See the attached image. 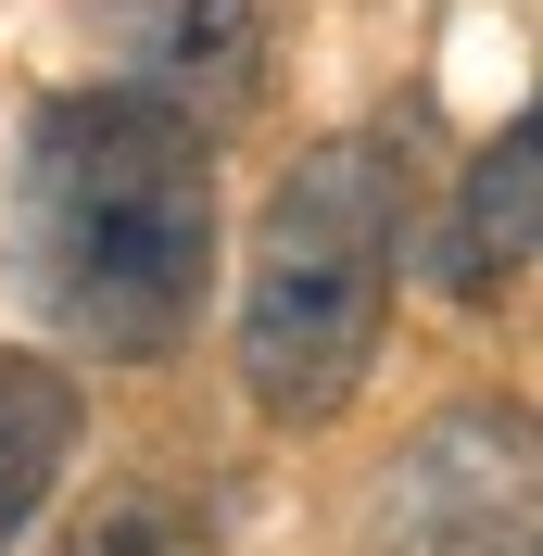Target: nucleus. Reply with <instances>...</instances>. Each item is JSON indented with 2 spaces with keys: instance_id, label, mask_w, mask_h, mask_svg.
<instances>
[{
  "instance_id": "nucleus-1",
  "label": "nucleus",
  "mask_w": 543,
  "mask_h": 556,
  "mask_svg": "<svg viewBox=\"0 0 543 556\" xmlns=\"http://www.w3.org/2000/svg\"><path fill=\"white\" fill-rule=\"evenodd\" d=\"M13 278L64 342L114 367L177 354L215 278V139L139 89L38 102L13 165Z\"/></svg>"
},
{
  "instance_id": "nucleus-2",
  "label": "nucleus",
  "mask_w": 543,
  "mask_h": 556,
  "mask_svg": "<svg viewBox=\"0 0 543 556\" xmlns=\"http://www.w3.org/2000/svg\"><path fill=\"white\" fill-rule=\"evenodd\" d=\"M392 253H405V139H316L278 177L253 291H240V380L278 430H329L354 405L392 316Z\"/></svg>"
},
{
  "instance_id": "nucleus-3",
  "label": "nucleus",
  "mask_w": 543,
  "mask_h": 556,
  "mask_svg": "<svg viewBox=\"0 0 543 556\" xmlns=\"http://www.w3.org/2000/svg\"><path fill=\"white\" fill-rule=\"evenodd\" d=\"M518 481H531V417L506 392H480V405H455L442 430H417L392 455L367 556H480L518 519Z\"/></svg>"
},
{
  "instance_id": "nucleus-4",
  "label": "nucleus",
  "mask_w": 543,
  "mask_h": 556,
  "mask_svg": "<svg viewBox=\"0 0 543 556\" xmlns=\"http://www.w3.org/2000/svg\"><path fill=\"white\" fill-rule=\"evenodd\" d=\"M102 38L165 114H240L266 76V0H102Z\"/></svg>"
},
{
  "instance_id": "nucleus-5",
  "label": "nucleus",
  "mask_w": 543,
  "mask_h": 556,
  "mask_svg": "<svg viewBox=\"0 0 543 556\" xmlns=\"http://www.w3.org/2000/svg\"><path fill=\"white\" fill-rule=\"evenodd\" d=\"M543 127L518 114L493 152L468 165V190H455V228H442V291L455 304H493V291H518V266H531V228H543Z\"/></svg>"
},
{
  "instance_id": "nucleus-6",
  "label": "nucleus",
  "mask_w": 543,
  "mask_h": 556,
  "mask_svg": "<svg viewBox=\"0 0 543 556\" xmlns=\"http://www.w3.org/2000/svg\"><path fill=\"white\" fill-rule=\"evenodd\" d=\"M76 455V392L51 354H0V544L51 506V481H64Z\"/></svg>"
},
{
  "instance_id": "nucleus-7",
  "label": "nucleus",
  "mask_w": 543,
  "mask_h": 556,
  "mask_svg": "<svg viewBox=\"0 0 543 556\" xmlns=\"http://www.w3.org/2000/svg\"><path fill=\"white\" fill-rule=\"evenodd\" d=\"M64 556H215V506L177 481H127L64 531Z\"/></svg>"
}]
</instances>
